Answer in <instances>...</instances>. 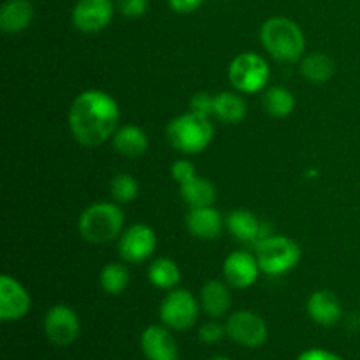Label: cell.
Returning a JSON list of instances; mask_svg holds the SVG:
<instances>
[{"instance_id":"obj_1","label":"cell","mask_w":360,"mask_h":360,"mask_svg":"<svg viewBox=\"0 0 360 360\" xmlns=\"http://www.w3.org/2000/svg\"><path fill=\"white\" fill-rule=\"evenodd\" d=\"M120 109L115 98L102 90H86L74 98L69 111V127L74 139L86 148L104 144L115 136Z\"/></svg>"},{"instance_id":"obj_2","label":"cell","mask_w":360,"mask_h":360,"mask_svg":"<svg viewBox=\"0 0 360 360\" xmlns=\"http://www.w3.org/2000/svg\"><path fill=\"white\" fill-rule=\"evenodd\" d=\"M260 41L264 49L278 62H297L306 48L304 34L295 21L283 16H274L264 21L260 28Z\"/></svg>"},{"instance_id":"obj_3","label":"cell","mask_w":360,"mask_h":360,"mask_svg":"<svg viewBox=\"0 0 360 360\" xmlns=\"http://www.w3.org/2000/svg\"><path fill=\"white\" fill-rule=\"evenodd\" d=\"M214 129L210 118L185 112L172 120L167 125V141L174 150L185 155H195L206 150L213 141Z\"/></svg>"},{"instance_id":"obj_4","label":"cell","mask_w":360,"mask_h":360,"mask_svg":"<svg viewBox=\"0 0 360 360\" xmlns=\"http://www.w3.org/2000/svg\"><path fill=\"white\" fill-rule=\"evenodd\" d=\"M125 214L112 202H95L81 213L79 234L94 245H102L118 238L123 231Z\"/></svg>"},{"instance_id":"obj_5","label":"cell","mask_w":360,"mask_h":360,"mask_svg":"<svg viewBox=\"0 0 360 360\" xmlns=\"http://www.w3.org/2000/svg\"><path fill=\"white\" fill-rule=\"evenodd\" d=\"M255 257L262 273L280 276L297 266L301 260V248L287 236H269L257 243Z\"/></svg>"},{"instance_id":"obj_6","label":"cell","mask_w":360,"mask_h":360,"mask_svg":"<svg viewBox=\"0 0 360 360\" xmlns=\"http://www.w3.org/2000/svg\"><path fill=\"white\" fill-rule=\"evenodd\" d=\"M229 79L241 94H257L269 81V65L257 53H241L229 67Z\"/></svg>"},{"instance_id":"obj_7","label":"cell","mask_w":360,"mask_h":360,"mask_svg":"<svg viewBox=\"0 0 360 360\" xmlns=\"http://www.w3.org/2000/svg\"><path fill=\"white\" fill-rule=\"evenodd\" d=\"M199 316V306L192 292L179 288L165 295L160 304V320L172 330H188L195 326Z\"/></svg>"},{"instance_id":"obj_8","label":"cell","mask_w":360,"mask_h":360,"mask_svg":"<svg viewBox=\"0 0 360 360\" xmlns=\"http://www.w3.org/2000/svg\"><path fill=\"white\" fill-rule=\"evenodd\" d=\"M225 330L234 343L245 348L262 347L269 336L267 323L264 322L262 316L253 311H238L229 316Z\"/></svg>"},{"instance_id":"obj_9","label":"cell","mask_w":360,"mask_h":360,"mask_svg":"<svg viewBox=\"0 0 360 360\" xmlns=\"http://www.w3.org/2000/svg\"><path fill=\"white\" fill-rule=\"evenodd\" d=\"M81 330L76 311L65 304H56L48 309L44 316L46 338L55 347H69L77 340Z\"/></svg>"},{"instance_id":"obj_10","label":"cell","mask_w":360,"mask_h":360,"mask_svg":"<svg viewBox=\"0 0 360 360\" xmlns=\"http://www.w3.org/2000/svg\"><path fill=\"white\" fill-rule=\"evenodd\" d=\"M157 248V236L144 224L130 225L120 239V257L129 264H141L150 259Z\"/></svg>"},{"instance_id":"obj_11","label":"cell","mask_w":360,"mask_h":360,"mask_svg":"<svg viewBox=\"0 0 360 360\" xmlns=\"http://www.w3.org/2000/svg\"><path fill=\"white\" fill-rule=\"evenodd\" d=\"M112 0H77L72 9V23L84 34L101 32L111 23L115 14Z\"/></svg>"},{"instance_id":"obj_12","label":"cell","mask_w":360,"mask_h":360,"mask_svg":"<svg viewBox=\"0 0 360 360\" xmlns=\"http://www.w3.org/2000/svg\"><path fill=\"white\" fill-rule=\"evenodd\" d=\"M32 299L27 288L9 274L0 276V319L4 322H16L30 311Z\"/></svg>"},{"instance_id":"obj_13","label":"cell","mask_w":360,"mask_h":360,"mask_svg":"<svg viewBox=\"0 0 360 360\" xmlns=\"http://www.w3.org/2000/svg\"><path fill=\"white\" fill-rule=\"evenodd\" d=\"M260 273L259 260L248 252H234L225 259V280L234 288H248L257 281Z\"/></svg>"},{"instance_id":"obj_14","label":"cell","mask_w":360,"mask_h":360,"mask_svg":"<svg viewBox=\"0 0 360 360\" xmlns=\"http://www.w3.org/2000/svg\"><path fill=\"white\" fill-rule=\"evenodd\" d=\"M141 348L148 360H179L178 345L167 327L150 326L141 334Z\"/></svg>"},{"instance_id":"obj_15","label":"cell","mask_w":360,"mask_h":360,"mask_svg":"<svg viewBox=\"0 0 360 360\" xmlns=\"http://www.w3.org/2000/svg\"><path fill=\"white\" fill-rule=\"evenodd\" d=\"M186 229L193 238L211 241V239L220 238L224 231V218L220 211L214 210L213 206L190 207L186 214Z\"/></svg>"},{"instance_id":"obj_16","label":"cell","mask_w":360,"mask_h":360,"mask_svg":"<svg viewBox=\"0 0 360 360\" xmlns=\"http://www.w3.org/2000/svg\"><path fill=\"white\" fill-rule=\"evenodd\" d=\"M308 315L319 326L330 327L340 322L341 304L336 294L330 290H316L308 299Z\"/></svg>"},{"instance_id":"obj_17","label":"cell","mask_w":360,"mask_h":360,"mask_svg":"<svg viewBox=\"0 0 360 360\" xmlns=\"http://www.w3.org/2000/svg\"><path fill=\"white\" fill-rule=\"evenodd\" d=\"M34 20V6L30 0H6L0 7V28L7 34L25 30Z\"/></svg>"},{"instance_id":"obj_18","label":"cell","mask_w":360,"mask_h":360,"mask_svg":"<svg viewBox=\"0 0 360 360\" xmlns=\"http://www.w3.org/2000/svg\"><path fill=\"white\" fill-rule=\"evenodd\" d=\"M225 225H227L229 232L243 243H255L257 245V243H260L264 239L262 225H260L259 218L246 210L232 211L227 217Z\"/></svg>"},{"instance_id":"obj_19","label":"cell","mask_w":360,"mask_h":360,"mask_svg":"<svg viewBox=\"0 0 360 360\" xmlns=\"http://www.w3.org/2000/svg\"><path fill=\"white\" fill-rule=\"evenodd\" d=\"M112 148L120 155H123V157H143L148 150V137L136 125L120 127L115 132V136H112Z\"/></svg>"},{"instance_id":"obj_20","label":"cell","mask_w":360,"mask_h":360,"mask_svg":"<svg viewBox=\"0 0 360 360\" xmlns=\"http://www.w3.org/2000/svg\"><path fill=\"white\" fill-rule=\"evenodd\" d=\"M231 292L221 281H207L200 290V304L211 319H221L231 308Z\"/></svg>"},{"instance_id":"obj_21","label":"cell","mask_w":360,"mask_h":360,"mask_svg":"<svg viewBox=\"0 0 360 360\" xmlns=\"http://www.w3.org/2000/svg\"><path fill=\"white\" fill-rule=\"evenodd\" d=\"M179 193L190 207L213 206L217 200V188L213 183L207 181L206 178H199V176H195L192 181L185 183V185H179Z\"/></svg>"},{"instance_id":"obj_22","label":"cell","mask_w":360,"mask_h":360,"mask_svg":"<svg viewBox=\"0 0 360 360\" xmlns=\"http://www.w3.org/2000/svg\"><path fill=\"white\" fill-rule=\"evenodd\" d=\"M220 122L224 123H234L243 122L246 116V104L238 94L232 91H221V94L214 95V115Z\"/></svg>"},{"instance_id":"obj_23","label":"cell","mask_w":360,"mask_h":360,"mask_svg":"<svg viewBox=\"0 0 360 360\" xmlns=\"http://www.w3.org/2000/svg\"><path fill=\"white\" fill-rule=\"evenodd\" d=\"M148 278L150 283L155 285L162 290H171L181 280V271L178 264L171 259H157L148 269Z\"/></svg>"},{"instance_id":"obj_24","label":"cell","mask_w":360,"mask_h":360,"mask_svg":"<svg viewBox=\"0 0 360 360\" xmlns=\"http://www.w3.org/2000/svg\"><path fill=\"white\" fill-rule=\"evenodd\" d=\"M334 70H336V65H334L333 60L329 58L323 53H311V55L306 56L301 63V74L311 83H326L330 77L334 76Z\"/></svg>"},{"instance_id":"obj_25","label":"cell","mask_w":360,"mask_h":360,"mask_svg":"<svg viewBox=\"0 0 360 360\" xmlns=\"http://www.w3.org/2000/svg\"><path fill=\"white\" fill-rule=\"evenodd\" d=\"M264 108L274 118H285L295 108V98L290 90L283 86H273L264 94Z\"/></svg>"},{"instance_id":"obj_26","label":"cell","mask_w":360,"mask_h":360,"mask_svg":"<svg viewBox=\"0 0 360 360\" xmlns=\"http://www.w3.org/2000/svg\"><path fill=\"white\" fill-rule=\"evenodd\" d=\"M130 274L122 264H108L101 273V287L105 294L118 295L129 287Z\"/></svg>"},{"instance_id":"obj_27","label":"cell","mask_w":360,"mask_h":360,"mask_svg":"<svg viewBox=\"0 0 360 360\" xmlns=\"http://www.w3.org/2000/svg\"><path fill=\"white\" fill-rule=\"evenodd\" d=\"M137 193H139V183L132 174L122 172L111 179V195L118 202H132Z\"/></svg>"},{"instance_id":"obj_28","label":"cell","mask_w":360,"mask_h":360,"mask_svg":"<svg viewBox=\"0 0 360 360\" xmlns=\"http://www.w3.org/2000/svg\"><path fill=\"white\" fill-rule=\"evenodd\" d=\"M190 111L210 118V116L214 115V97H211L206 91H199V94L192 95V98H190Z\"/></svg>"},{"instance_id":"obj_29","label":"cell","mask_w":360,"mask_h":360,"mask_svg":"<svg viewBox=\"0 0 360 360\" xmlns=\"http://www.w3.org/2000/svg\"><path fill=\"white\" fill-rule=\"evenodd\" d=\"M225 334H227L225 326L211 320V322H206L199 329V340L202 341L204 345H217L224 340Z\"/></svg>"},{"instance_id":"obj_30","label":"cell","mask_w":360,"mask_h":360,"mask_svg":"<svg viewBox=\"0 0 360 360\" xmlns=\"http://www.w3.org/2000/svg\"><path fill=\"white\" fill-rule=\"evenodd\" d=\"M115 6L125 18H141L148 11V0H115Z\"/></svg>"},{"instance_id":"obj_31","label":"cell","mask_w":360,"mask_h":360,"mask_svg":"<svg viewBox=\"0 0 360 360\" xmlns=\"http://www.w3.org/2000/svg\"><path fill=\"white\" fill-rule=\"evenodd\" d=\"M171 172H172V178H174L179 185H185V183L192 181V179L197 176L195 167H193L192 162L188 160H176L174 164H172Z\"/></svg>"},{"instance_id":"obj_32","label":"cell","mask_w":360,"mask_h":360,"mask_svg":"<svg viewBox=\"0 0 360 360\" xmlns=\"http://www.w3.org/2000/svg\"><path fill=\"white\" fill-rule=\"evenodd\" d=\"M297 360H345L343 357H340L338 354L329 350H323V348H309V350L302 352L299 355Z\"/></svg>"},{"instance_id":"obj_33","label":"cell","mask_w":360,"mask_h":360,"mask_svg":"<svg viewBox=\"0 0 360 360\" xmlns=\"http://www.w3.org/2000/svg\"><path fill=\"white\" fill-rule=\"evenodd\" d=\"M171 9L178 14H190L202 6L204 0H167Z\"/></svg>"},{"instance_id":"obj_34","label":"cell","mask_w":360,"mask_h":360,"mask_svg":"<svg viewBox=\"0 0 360 360\" xmlns=\"http://www.w3.org/2000/svg\"><path fill=\"white\" fill-rule=\"evenodd\" d=\"M210 360H231V359H227V357H213V359H210Z\"/></svg>"}]
</instances>
